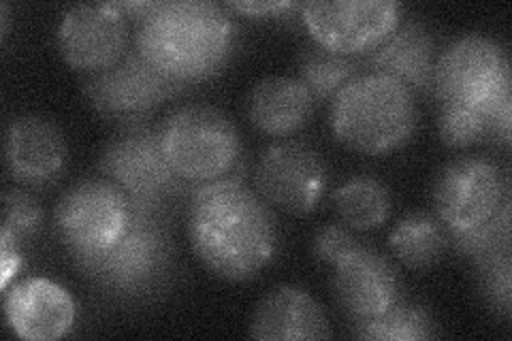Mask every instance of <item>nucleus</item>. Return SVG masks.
<instances>
[{"label":"nucleus","mask_w":512,"mask_h":341,"mask_svg":"<svg viewBox=\"0 0 512 341\" xmlns=\"http://www.w3.org/2000/svg\"><path fill=\"white\" fill-rule=\"evenodd\" d=\"M75 316L71 292L47 278H28L5 290V318L20 339L56 341L71 331Z\"/></svg>","instance_id":"nucleus-15"},{"label":"nucleus","mask_w":512,"mask_h":341,"mask_svg":"<svg viewBox=\"0 0 512 341\" xmlns=\"http://www.w3.org/2000/svg\"><path fill=\"white\" fill-rule=\"evenodd\" d=\"M231 9L248 15V18H267V15H278L282 11L299 7L297 3H231Z\"/></svg>","instance_id":"nucleus-30"},{"label":"nucleus","mask_w":512,"mask_h":341,"mask_svg":"<svg viewBox=\"0 0 512 341\" xmlns=\"http://www.w3.org/2000/svg\"><path fill=\"white\" fill-rule=\"evenodd\" d=\"M43 224V211L39 203L22 190H9L5 194V222L0 237L11 239L15 246H24L35 239Z\"/></svg>","instance_id":"nucleus-27"},{"label":"nucleus","mask_w":512,"mask_h":341,"mask_svg":"<svg viewBox=\"0 0 512 341\" xmlns=\"http://www.w3.org/2000/svg\"><path fill=\"white\" fill-rule=\"evenodd\" d=\"M480 295L495 314L510 318L512 314V263L510 252H500L476 265Z\"/></svg>","instance_id":"nucleus-26"},{"label":"nucleus","mask_w":512,"mask_h":341,"mask_svg":"<svg viewBox=\"0 0 512 341\" xmlns=\"http://www.w3.org/2000/svg\"><path fill=\"white\" fill-rule=\"evenodd\" d=\"M404 7L395 0H338L308 3L301 20L314 43L344 56L372 52L402 24Z\"/></svg>","instance_id":"nucleus-9"},{"label":"nucleus","mask_w":512,"mask_h":341,"mask_svg":"<svg viewBox=\"0 0 512 341\" xmlns=\"http://www.w3.org/2000/svg\"><path fill=\"white\" fill-rule=\"evenodd\" d=\"M178 90L180 86L154 71L137 50L126 52L114 67L90 75L84 84L92 109L109 120L128 124L146 118Z\"/></svg>","instance_id":"nucleus-12"},{"label":"nucleus","mask_w":512,"mask_h":341,"mask_svg":"<svg viewBox=\"0 0 512 341\" xmlns=\"http://www.w3.org/2000/svg\"><path fill=\"white\" fill-rule=\"evenodd\" d=\"M261 199L286 214L306 216L316 209L327 188L323 158L303 141L269 145L254 173Z\"/></svg>","instance_id":"nucleus-11"},{"label":"nucleus","mask_w":512,"mask_h":341,"mask_svg":"<svg viewBox=\"0 0 512 341\" xmlns=\"http://www.w3.org/2000/svg\"><path fill=\"white\" fill-rule=\"evenodd\" d=\"M314 96L295 77L261 79L250 92L248 116L256 131L267 137H291L314 113Z\"/></svg>","instance_id":"nucleus-19"},{"label":"nucleus","mask_w":512,"mask_h":341,"mask_svg":"<svg viewBox=\"0 0 512 341\" xmlns=\"http://www.w3.org/2000/svg\"><path fill=\"white\" fill-rule=\"evenodd\" d=\"M355 337L370 341H423L438 337V324L425 307L397 301L384 314L352 324Z\"/></svg>","instance_id":"nucleus-23"},{"label":"nucleus","mask_w":512,"mask_h":341,"mask_svg":"<svg viewBox=\"0 0 512 341\" xmlns=\"http://www.w3.org/2000/svg\"><path fill=\"white\" fill-rule=\"evenodd\" d=\"M448 246H451V239H448L446 226L438 216L427 211H414L402 218L389 235V248L397 261L414 271L438 265Z\"/></svg>","instance_id":"nucleus-21"},{"label":"nucleus","mask_w":512,"mask_h":341,"mask_svg":"<svg viewBox=\"0 0 512 341\" xmlns=\"http://www.w3.org/2000/svg\"><path fill=\"white\" fill-rule=\"evenodd\" d=\"M333 209L355 231H374L391 216V194L376 177H352L333 192Z\"/></svg>","instance_id":"nucleus-22"},{"label":"nucleus","mask_w":512,"mask_h":341,"mask_svg":"<svg viewBox=\"0 0 512 341\" xmlns=\"http://www.w3.org/2000/svg\"><path fill=\"white\" fill-rule=\"evenodd\" d=\"M448 239H451L455 250L474 265L500 252H510V201L489 222L470 231L448 233Z\"/></svg>","instance_id":"nucleus-25"},{"label":"nucleus","mask_w":512,"mask_h":341,"mask_svg":"<svg viewBox=\"0 0 512 341\" xmlns=\"http://www.w3.org/2000/svg\"><path fill=\"white\" fill-rule=\"evenodd\" d=\"M5 158L15 182L45 186L60 175L67 158V145L50 120L24 116L13 120L7 128Z\"/></svg>","instance_id":"nucleus-17"},{"label":"nucleus","mask_w":512,"mask_h":341,"mask_svg":"<svg viewBox=\"0 0 512 341\" xmlns=\"http://www.w3.org/2000/svg\"><path fill=\"white\" fill-rule=\"evenodd\" d=\"M188 237L201 265L229 282L259 275L278 248L276 220L267 203L235 177L192 192Z\"/></svg>","instance_id":"nucleus-1"},{"label":"nucleus","mask_w":512,"mask_h":341,"mask_svg":"<svg viewBox=\"0 0 512 341\" xmlns=\"http://www.w3.org/2000/svg\"><path fill=\"white\" fill-rule=\"evenodd\" d=\"M431 90L440 103L493 107L510 99V64L504 47L483 35H468L436 58Z\"/></svg>","instance_id":"nucleus-7"},{"label":"nucleus","mask_w":512,"mask_h":341,"mask_svg":"<svg viewBox=\"0 0 512 341\" xmlns=\"http://www.w3.org/2000/svg\"><path fill=\"white\" fill-rule=\"evenodd\" d=\"M357 239L340 224H329L314 237V256L320 263L335 265L344 254L357 246Z\"/></svg>","instance_id":"nucleus-28"},{"label":"nucleus","mask_w":512,"mask_h":341,"mask_svg":"<svg viewBox=\"0 0 512 341\" xmlns=\"http://www.w3.org/2000/svg\"><path fill=\"white\" fill-rule=\"evenodd\" d=\"M133 218L128 194L107 177H90L62 194L56 229L71 256L101 252L126 233Z\"/></svg>","instance_id":"nucleus-8"},{"label":"nucleus","mask_w":512,"mask_h":341,"mask_svg":"<svg viewBox=\"0 0 512 341\" xmlns=\"http://www.w3.org/2000/svg\"><path fill=\"white\" fill-rule=\"evenodd\" d=\"M331 131L346 148L382 156L406 145L419 124L414 94L382 73L357 75L331 103Z\"/></svg>","instance_id":"nucleus-3"},{"label":"nucleus","mask_w":512,"mask_h":341,"mask_svg":"<svg viewBox=\"0 0 512 341\" xmlns=\"http://www.w3.org/2000/svg\"><path fill=\"white\" fill-rule=\"evenodd\" d=\"M510 201L498 165L487 158H459L446 165L434 184L436 216L448 233L476 229L500 214Z\"/></svg>","instance_id":"nucleus-10"},{"label":"nucleus","mask_w":512,"mask_h":341,"mask_svg":"<svg viewBox=\"0 0 512 341\" xmlns=\"http://www.w3.org/2000/svg\"><path fill=\"white\" fill-rule=\"evenodd\" d=\"M71 258L84 278L111 295L120 299L152 295L165 284L173 258L163 211L133 205L131 224L114 246Z\"/></svg>","instance_id":"nucleus-4"},{"label":"nucleus","mask_w":512,"mask_h":341,"mask_svg":"<svg viewBox=\"0 0 512 341\" xmlns=\"http://www.w3.org/2000/svg\"><path fill=\"white\" fill-rule=\"evenodd\" d=\"M160 141L169 165L186 184L201 186L229 177L242 156L235 124L207 105L175 109L160 126Z\"/></svg>","instance_id":"nucleus-5"},{"label":"nucleus","mask_w":512,"mask_h":341,"mask_svg":"<svg viewBox=\"0 0 512 341\" xmlns=\"http://www.w3.org/2000/svg\"><path fill=\"white\" fill-rule=\"evenodd\" d=\"M512 99H506L493 107L440 103L438 131L448 148L463 150L483 143L487 137H500L504 145H510Z\"/></svg>","instance_id":"nucleus-20"},{"label":"nucleus","mask_w":512,"mask_h":341,"mask_svg":"<svg viewBox=\"0 0 512 341\" xmlns=\"http://www.w3.org/2000/svg\"><path fill=\"white\" fill-rule=\"evenodd\" d=\"M22 263V248L15 246L11 239L0 237V286H3V290L9 288L11 280L22 269Z\"/></svg>","instance_id":"nucleus-29"},{"label":"nucleus","mask_w":512,"mask_h":341,"mask_svg":"<svg viewBox=\"0 0 512 341\" xmlns=\"http://www.w3.org/2000/svg\"><path fill=\"white\" fill-rule=\"evenodd\" d=\"M250 337L259 341L331 339L333 331L323 307L306 290L278 286L256 305Z\"/></svg>","instance_id":"nucleus-16"},{"label":"nucleus","mask_w":512,"mask_h":341,"mask_svg":"<svg viewBox=\"0 0 512 341\" xmlns=\"http://www.w3.org/2000/svg\"><path fill=\"white\" fill-rule=\"evenodd\" d=\"M137 20L135 50L154 71L180 88L214 77L233 54V22L214 3H152Z\"/></svg>","instance_id":"nucleus-2"},{"label":"nucleus","mask_w":512,"mask_h":341,"mask_svg":"<svg viewBox=\"0 0 512 341\" xmlns=\"http://www.w3.org/2000/svg\"><path fill=\"white\" fill-rule=\"evenodd\" d=\"M0 11H3V15H0V18H3V37H7V32H9V7L3 5V7H0Z\"/></svg>","instance_id":"nucleus-31"},{"label":"nucleus","mask_w":512,"mask_h":341,"mask_svg":"<svg viewBox=\"0 0 512 341\" xmlns=\"http://www.w3.org/2000/svg\"><path fill=\"white\" fill-rule=\"evenodd\" d=\"M365 64L370 67V73L389 75L412 94L427 92L431 90L436 67L434 37L423 24L408 22L399 26L372 52H367Z\"/></svg>","instance_id":"nucleus-18"},{"label":"nucleus","mask_w":512,"mask_h":341,"mask_svg":"<svg viewBox=\"0 0 512 341\" xmlns=\"http://www.w3.org/2000/svg\"><path fill=\"white\" fill-rule=\"evenodd\" d=\"M101 173L118 184L133 205L160 209L186 190V182L173 171L160 141V128L131 124L111 141L101 156Z\"/></svg>","instance_id":"nucleus-6"},{"label":"nucleus","mask_w":512,"mask_h":341,"mask_svg":"<svg viewBox=\"0 0 512 341\" xmlns=\"http://www.w3.org/2000/svg\"><path fill=\"white\" fill-rule=\"evenodd\" d=\"M333 269V297L352 324L372 320L399 301L395 267L370 246L357 243Z\"/></svg>","instance_id":"nucleus-14"},{"label":"nucleus","mask_w":512,"mask_h":341,"mask_svg":"<svg viewBox=\"0 0 512 341\" xmlns=\"http://www.w3.org/2000/svg\"><path fill=\"white\" fill-rule=\"evenodd\" d=\"M128 15L118 3L77 5L64 13L58 50L75 71L101 73L126 56Z\"/></svg>","instance_id":"nucleus-13"},{"label":"nucleus","mask_w":512,"mask_h":341,"mask_svg":"<svg viewBox=\"0 0 512 341\" xmlns=\"http://www.w3.org/2000/svg\"><path fill=\"white\" fill-rule=\"evenodd\" d=\"M359 64L352 56L314 45L299 56V81L310 90L314 101H333L338 92L357 77Z\"/></svg>","instance_id":"nucleus-24"}]
</instances>
